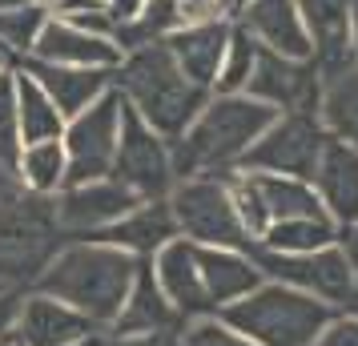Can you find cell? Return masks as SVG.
Returning a JSON list of instances; mask_svg holds the SVG:
<instances>
[{"label": "cell", "mask_w": 358, "mask_h": 346, "mask_svg": "<svg viewBox=\"0 0 358 346\" xmlns=\"http://www.w3.org/2000/svg\"><path fill=\"white\" fill-rule=\"evenodd\" d=\"M137 274H141V262L125 250L97 242V238H69L33 290L61 298L73 310H81L93 326L109 330L125 306Z\"/></svg>", "instance_id": "1"}, {"label": "cell", "mask_w": 358, "mask_h": 346, "mask_svg": "<svg viewBox=\"0 0 358 346\" xmlns=\"http://www.w3.org/2000/svg\"><path fill=\"white\" fill-rule=\"evenodd\" d=\"M274 117L278 109H270L266 101H254L250 93H213L206 101V109L194 117V125L178 141H169L178 182L181 178H201V173L242 169L245 153L274 125Z\"/></svg>", "instance_id": "2"}, {"label": "cell", "mask_w": 358, "mask_h": 346, "mask_svg": "<svg viewBox=\"0 0 358 346\" xmlns=\"http://www.w3.org/2000/svg\"><path fill=\"white\" fill-rule=\"evenodd\" d=\"M117 89H121V97L133 113L149 121L169 141H178L194 125V117L206 109V101L213 97L210 89L194 85L181 73L178 61L165 49V41L125 52L117 65Z\"/></svg>", "instance_id": "3"}, {"label": "cell", "mask_w": 358, "mask_h": 346, "mask_svg": "<svg viewBox=\"0 0 358 346\" xmlns=\"http://www.w3.org/2000/svg\"><path fill=\"white\" fill-rule=\"evenodd\" d=\"M69 242L57 217V198H41L17 182L0 194V286L33 290Z\"/></svg>", "instance_id": "4"}, {"label": "cell", "mask_w": 358, "mask_h": 346, "mask_svg": "<svg viewBox=\"0 0 358 346\" xmlns=\"http://www.w3.org/2000/svg\"><path fill=\"white\" fill-rule=\"evenodd\" d=\"M334 314V306L318 302L314 294L266 278L254 294L226 306L222 318L258 346H314Z\"/></svg>", "instance_id": "5"}, {"label": "cell", "mask_w": 358, "mask_h": 346, "mask_svg": "<svg viewBox=\"0 0 358 346\" xmlns=\"http://www.w3.org/2000/svg\"><path fill=\"white\" fill-rule=\"evenodd\" d=\"M169 210L178 217L181 238L197 246H222V250H254V238L245 233L234 194H229V173H201V178H181L169 194Z\"/></svg>", "instance_id": "6"}, {"label": "cell", "mask_w": 358, "mask_h": 346, "mask_svg": "<svg viewBox=\"0 0 358 346\" xmlns=\"http://www.w3.org/2000/svg\"><path fill=\"white\" fill-rule=\"evenodd\" d=\"M254 258H258L262 274L270 282H282V286H294L302 294H314L318 302L334 306V310H346L358 294L355 266L346 258L342 242L314 250V254H270V250L254 246Z\"/></svg>", "instance_id": "7"}, {"label": "cell", "mask_w": 358, "mask_h": 346, "mask_svg": "<svg viewBox=\"0 0 358 346\" xmlns=\"http://www.w3.org/2000/svg\"><path fill=\"white\" fill-rule=\"evenodd\" d=\"M125 97L121 89H109L101 101L77 117H69L65 125V149H69V185L77 182H97L113 173V157L121 145V125H125Z\"/></svg>", "instance_id": "8"}, {"label": "cell", "mask_w": 358, "mask_h": 346, "mask_svg": "<svg viewBox=\"0 0 358 346\" xmlns=\"http://www.w3.org/2000/svg\"><path fill=\"white\" fill-rule=\"evenodd\" d=\"M330 133L318 113H278L274 125L262 133L254 149L245 153L242 169L254 173H290V178H314L322 161Z\"/></svg>", "instance_id": "9"}, {"label": "cell", "mask_w": 358, "mask_h": 346, "mask_svg": "<svg viewBox=\"0 0 358 346\" xmlns=\"http://www.w3.org/2000/svg\"><path fill=\"white\" fill-rule=\"evenodd\" d=\"M117 182L133 189L141 201H162L173 194L178 185V169H173V145L169 137L153 129L149 121L125 109V125H121V145L113 157V173Z\"/></svg>", "instance_id": "10"}, {"label": "cell", "mask_w": 358, "mask_h": 346, "mask_svg": "<svg viewBox=\"0 0 358 346\" xmlns=\"http://www.w3.org/2000/svg\"><path fill=\"white\" fill-rule=\"evenodd\" d=\"M245 93L254 101H266L278 113H318L322 69H318V61H294V57L262 49Z\"/></svg>", "instance_id": "11"}, {"label": "cell", "mask_w": 358, "mask_h": 346, "mask_svg": "<svg viewBox=\"0 0 358 346\" xmlns=\"http://www.w3.org/2000/svg\"><path fill=\"white\" fill-rule=\"evenodd\" d=\"M137 206H141V198L133 189H125L117 178L77 182L57 194V217H61L69 238H97L101 230L117 226Z\"/></svg>", "instance_id": "12"}, {"label": "cell", "mask_w": 358, "mask_h": 346, "mask_svg": "<svg viewBox=\"0 0 358 346\" xmlns=\"http://www.w3.org/2000/svg\"><path fill=\"white\" fill-rule=\"evenodd\" d=\"M234 24L245 29L266 52L314 61V41L294 0H245L242 8H234Z\"/></svg>", "instance_id": "13"}, {"label": "cell", "mask_w": 358, "mask_h": 346, "mask_svg": "<svg viewBox=\"0 0 358 346\" xmlns=\"http://www.w3.org/2000/svg\"><path fill=\"white\" fill-rule=\"evenodd\" d=\"M149 270L162 286V294L169 298V306L194 322V318H206L210 310V298H206V282H201V258H197V242L189 238H173L165 242L153 258H149Z\"/></svg>", "instance_id": "14"}, {"label": "cell", "mask_w": 358, "mask_h": 346, "mask_svg": "<svg viewBox=\"0 0 358 346\" xmlns=\"http://www.w3.org/2000/svg\"><path fill=\"white\" fill-rule=\"evenodd\" d=\"M181 326H185V318L169 306V298L162 294L149 262H141V274L133 282L117 322L109 326V338H121V343H133V338H169Z\"/></svg>", "instance_id": "15"}, {"label": "cell", "mask_w": 358, "mask_h": 346, "mask_svg": "<svg viewBox=\"0 0 358 346\" xmlns=\"http://www.w3.org/2000/svg\"><path fill=\"white\" fill-rule=\"evenodd\" d=\"M121 45L113 36H97L89 29H77L73 20L49 17L45 33L36 41V52L29 61H45V65H73V69H113L121 65Z\"/></svg>", "instance_id": "16"}, {"label": "cell", "mask_w": 358, "mask_h": 346, "mask_svg": "<svg viewBox=\"0 0 358 346\" xmlns=\"http://www.w3.org/2000/svg\"><path fill=\"white\" fill-rule=\"evenodd\" d=\"M89 318L81 310H73L69 302L45 294V290H24V302H20V318H17V343L20 346H69L93 334Z\"/></svg>", "instance_id": "17"}, {"label": "cell", "mask_w": 358, "mask_h": 346, "mask_svg": "<svg viewBox=\"0 0 358 346\" xmlns=\"http://www.w3.org/2000/svg\"><path fill=\"white\" fill-rule=\"evenodd\" d=\"M197 258H201V282H206V298H210L213 314H222L226 306L242 302L245 294H254L266 282L254 250L197 246Z\"/></svg>", "instance_id": "18"}, {"label": "cell", "mask_w": 358, "mask_h": 346, "mask_svg": "<svg viewBox=\"0 0 358 346\" xmlns=\"http://www.w3.org/2000/svg\"><path fill=\"white\" fill-rule=\"evenodd\" d=\"M298 13L306 20L310 41H314V61L318 69L334 73V69L355 65L350 52V20H355V0H294Z\"/></svg>", "instance_id": "19"}, {"label": "cell", "mask_w": 358, "mask_h": 346, "mask_svg": "<svg viewBox=\"0 0 358 346\" xmlns=\"http://www.w3.org/2000/svg\"><path fill=\"white\" fill-rule=\"evenodd\" d=\"M229 36H234V17L213 20V24H194V29H181V33H169L165 36V49H169V57L178 61V69L189 77V81L213 93V81H217V69H222Z\"/></svg>", "instance_id": "20"}, {"label": "cell", "mask_w": 358, "mask_h": 346, "mask_svg": "<svg viewBox=\"0 0 358 346\" xmlns=\"http://www.w3.org/2000/svg\"><path fill=\"white\" fill-rule=\"evenodd\" d=\"M314 194L322 201V210L342 230L358 222V149H350L346 141H334L326 145L322 161L314 169Z\"/></svg>", "instance_id": "21"}, {"label": "cell", "mask_w": 358, "mask_h": 346, "mask_svg": "<svg viewBox=\"0 0 358 346\" xmlns=\"http://www.w3.org/2000/svg\"><path fill=\"white\" fill-rule=\"evenodd\" d=\"M173 238H181V230H178L173 210H169V198L141 201V206L129 210L117 226H109V230L97 233V242H109V246L125 250V254H133L137 262H149V258H153L165 242H173Z\"/></svg>", "instance_id": "22"}, {"label": "cell", "mask_w": 358, "mask_h": 346, "mask_svg": "<svg viewBox=\"0 0 358 346\" xmlns=\"http://www.w3.org/2000/svg\"><path fill=\"white\" fill-rule=\"evenodd\" d=\"M24 69L45 85V93L57 101L65 121L77 117L81 109H89L93 101H101L117 85L113 69H73V65H45V61H24Z\"/></svg>", "instance_id": "23"}, {"label": "cell", "mask_w": 358, "mask_h": 346, "mask_svg": "<svg viewBox=\"0 0 358 346\" xmlns=\"http://www.w3.org/2000/svg\"><path fill=\"white\" fill-rule=\"evenodd\" d=\"M13 182L29 194L41 198H57L69 185V149L65 137H52V141H33V145H20V157L13 165Z\"/></svg>", "instance_id": "24"}, {"label": "cell", "mask_w": 358, "mask_h": 346, "mask_svg": "<svg viewBox=\"0 0 358 346\" xmlns=\"http://www.w3.org/2000/svg\"><path fill=\"white\" fill-rule=\"evenodd\" d=\"M17 121H20V145L65 137V125H69L65 113L57 109V101L45 93V85L24 65H17Z\"/></svg>", "instance_id": "25"}, {"label": "cell", "mask_w": 358, "mask_h": 346, "mask_svg": "<svg viewBox=\"0 0 358 346\" xmlns=\"http://www.w3.org/2000/svg\"><path fill=\"white\" fill-rule=\"evenodd\" d=\"M318 117L334 141H346L350 149H358V65L334 69L322 77Z\"/></svg>", "instance_id": "26"}, {"label": "cell", "mask_w": 358, "mask_h": 346, "mask_svg": "<svg viewBox=\"0 0 358 346\" xmlns=\"http://www.w3.org/2000/svg\"><path fill=\"white\" fill-rule=\"evenodd\" d=\"M342 242V226L330 214H310V217H286L274 222L270 230L258 238V250L270 254H314Z\"/></svg>", "instance_id": "27"}, {"label": "cell", "mask_w": 358, "mask_h": 346, "mask_svg": "<svg viewBox=\"0 0 358 346\" xmlns=\"http://www.w3.org/2000/svg\"><path fill=\"white\" fill-rule=\"evenodd\" d=\"M250 178L258 185V198L270 214V226L274 222H286V217H310V214H326L318 194H314V182L306 178H290V173H254Z\"/></svg>", "instance_id": "28"}, {"label": "cell", "mask_w": 358, "mask_h": 346, "mask_svg": "<svg viewBox=\"0 0 358 346\" xmlns=\"http://www.w3.org/2000/svg\"><path fill=\"white\" fill-rule=\"evenodd\" d=\"M49 4H33V8H17V13H0V49L13 57V65H24L36 52V41L49 24Z\"/></svg>", "instance_id": "29"}, {"label": "cell", "mask_w": 358, "mask_h": 346, "mask_svg": "<svg viewBox=\"0 0 358 346\" xmlns=\"http://www.w3.org/2000/svg\"><path fill=\"white\" fill-rule=\"evenodd\" d=\"M258 57H262V45L245 29L234 24V36H229V45H226V57H222V69H217L213 93H245L254 69H258Z\"/></svg>", "instance_id": "30"}, {"label": "cell", "mask_w": 358, "mask_h": 346, "mask_svg": "<svg viewBox=\"0 0 358 346\" xmlns=\"http://www.w3.org/2000/svg\"><path fill=\"white\" fill-rule=\"evenodd\" d=\"M20 157V121H17V65L0 69V165H17Z\"/></svg>", "instance_id": "31"}, {"label": "cell", "mask_w": 358, "mask_h": 346, "mask_svg": "<svg viewBox=\"0 0 358 346\" xmlns=\"http://www.w3.org/2000/svg\"><path fill=\"white\" fill-rule=\"evenodd\" d=\"M173 346H258V343H250L242 330H234L222 314H206V318L185 322L178 330V343Z\"/></svg>", "instance_id": "32"}, {"label": "cell", "mask_w": 358, "mask_h": 346, "mask_svg": "<svg viewBox=\"0 0 358 346\" xmlns=\"http://www.w3.org/2000/svg\"><path fill=\"white\" fill-rule=\"evenodd\" d=\"M314 346H358V310H338Z\"/></svg>", "instance_id": "33"}, {"label": "cell", "mask_w": 358, "mask_h": 346, "mask_svg": "<svg viewBox=\"0 0 358 346\" xmlns=\"http://www.w3.org/2000/svg\"><path fill=\"white\" fill-rule=\"evenodd\" d=\"M20 302H24V290H0V343H13L17 338Z\"/></svg>", "instance_id": "34"}, {"label": "cell", "mask_w": 358, "mask_h": 346, "mask_svg": "<svg viewBox=\"0 0 358 346\" xmlns=\"http://www.w3.org/2000/svg\"><path fill=\"white\" fill-rule=\"evenodd\" d=\"M145 4L149 0H105V13H109V20H113V29L121 33V29H129V24L141 20Z\"/></svg>", "instance_id": "35"}, {"label": "cell", "mask_w": 358, "mask_h": 346, "mask_svg": "<svg viewBox=\"0 0 358 346\" xmlns=\"http://www.w3.org/2000/svg\"><path fill=\"white\" fill-rule=\"evenodd\" d=\"M105 0H49V13L61 20H73V17H85V13H101Z\"/></svg>", "instance_id": "36"}, {"label": "cell", "mask_w": 358, "mask_h": 346, "mask_svg": "<svg viewBox=\"0 0 358 346\" xmlns=\"http://www.w3.org/2000/svg\"><path fill=\"white\" fill-rule=\"evenodd\" d=\"M342 250H346V258H350V266H355V278H358V222L342 230Z\"/></svg>", "instance_id": "37"}, {"label": "cell", "mask_w": 358, "mask_h": 346, "mask_svg": "<svg viewBox=\"0 0 358 346\" xmlns=\"http://www.w3.org/2000/svg\"><path fill=\"white\" fill-rule=\"evenodd\" d=\"M69 346H113V338H109V330H93V334H85V338H77Z\"/></svg>", "instance_id": "38"}, {"label": "cell", "mask_w": 358, "mask_h": 346, "mask_svg": "<svg viewBox=\"0 0 358 346\" xmlns=\"http://www.w3.org/2000/svg\"><path fill=\"white\" fill-rule=\"evenodd\" d=\"M33 4H49V0H0V13H17V8H33Z\"/></svg>", "instance_id": "39"}, {"label": "cell", "mask_w": 358, "mask_h": 346, "mask_svg": "<svg viewBox=\"0 0 358 346\" xmlns=\"http://www.w3.org/2000/svg\"><path fill=\"white\" fill-rule=\"evenodd\" d=\"M350 52H355V65H358V0H355V20H350Z\"/></svg>", "instance_id": "40"}, {"label": "cell", "mask_w": 358, "mask_h": 346, "mask_svg": "<svg viewBox=\"0 0 358 346\" xmlns=\"http://www.w3.org/2000/svg\"><path fill=\"white\" fill-rule=\"evenodd\" d=\"M8 185H13V169H8V165H0V194H4Z\"/></svg>", "instance_id": "41"}, {"label": "cell", "mask_w": 358, "mask_h": 346, "mask_svg": "<svg viewBox=\"0 0 358 346\" xmlns=\"http://www.w3.org/2000/svg\"><path fill=\"white\" fill-rule=\"evenodd\" d=\"M0 69H13V57H8L4 49H0Z\"/></svg>", "instance_id": "42"}, {"label": "cell", "mask_w": 358, "mask_h": 346, "mask_svg": "<svg viewBox=\"0 0 358 346\" xmlns=\"http://www.w3.org/2000/svg\"><path fill=\"white\" fill-rule=\"evenodd\" d=\"M346 310H358V294H355V302H350V306H346Z\"/></svg>", "instance_id": "43"}, {"label": "cell", "mask_w": 358, "mask_h": 346, "mask_svg": "<svg viewBox=\"0 0 358 346\" xmlns=\"http://www.w3.org/2000/svg\"><path fill=\"white\" fill-rule=\"evenodd\" d=\"M13 346H20V343H17V338H13Z\"/></svg>", "instance_id": "44"}, {"label": "cell", "mask_w": 358, "mask_h": 346, "mask_svg": "<svg viewBox=\"0 0 358 346\" xmlns=\"http://www.w3.org/2000/svg\"><path fill=\"white\" fill-rule=\"evenodd\" d=\"M0 346H13V343H0Z\"/></svg>", "instance_id": "45"}, {"label": "cell", "mask_w": 358, "mask_h": 346, "mask_svg": "<svg viewBox=\"0 0 358 346\" xmlns=\"http://www.w3.org/2000/svg\"><path fill=\"white\" fill-rule=\"evenodd\" d=\"M226 4H234V0H226Z\"/></svg>", "instance_id": "46"}, {"label": "cell", "mask_w": 358, "mask_h": 346, "mask_svg": "<svg viewBox=\"0 0 358 346\" xmlns=\"http://www.w3.org/2000/svg\"><path fill=\"white\" fill-rule=\"evenodd\" d=\"M0 290H4V286H0Z\"/></svg>", "instance_id": "47"}]
</instances>
